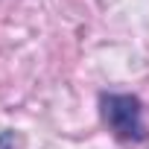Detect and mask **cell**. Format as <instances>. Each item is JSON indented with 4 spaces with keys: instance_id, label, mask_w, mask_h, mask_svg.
<instances>
[{
    "instance_id": "obj_2",
    "label": "cell",
    "mask_w": 149,
    "mask_h": 149,
    "mask_svg": "<svg viewBox=\"0 0 149 149\" xmlns=\"http://www.w3.org/2000/svg\"><path fill=\"white\" fill-rule=\"evenodd\" d=\"M15 143H18V137H15L12 129H3V132H0V149H15Z\"/></svg>"
},
{
    "instance_id": "obj_1",
    "label": "cell",
    "mask_w": 149,
    "mask_h": 149,
    "mask_svg": "<svg viewBox=\"0 0 149 149\" xmlns=\"http://www.w3.org/2000/svg\"><path fill=\"white\" fill-rule=\"evenodd\" d=\"M100 117L117 140H123V143L146 140L143 105L134 94H117V91L100 94Z\"/></svg>"
}]
</instances>
